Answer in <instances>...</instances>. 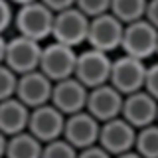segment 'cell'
<instances>
[{"instance_id": "obj_24", "label": "cell", "mask_w": 158, "mask_h": 158, "mask_svg": "<svg viewBox=\"0 0 158 158\" xmlns=\"http://www.w3.org/2000/svg\"><path fill=\"white\" fill-rule=\"evenodd\" d=\"M12 22H14V6L8 0H0V34L2 36L12 26Z\"/></svg>"}, {"instance_id": "obj_12", "label": "cell", "mask_w": 158, "mask_h": 158, "mask_svg": "<svg viewBox=\"0 0 158 158\" xmlns=\"http://www.w3.org/2000/svg\"><path fill=\"white\" fill-rule=\"evenodd\" d=\"M99 127H101V123L95 117H91L87 111H79L65 117L61 138L67 140L75 150H81L91 144H97Z\"/></svg>"}, {"instance_id": "obj_4", "label": "cell", "mask_w": 158, "mask_h": 158, "mask_svg": "<svg viewBox=\"0 0 158 158\" xmlns=\"http://www.w3.org/2000/svg\"><path fill=\"white\" fill-rule=\"evenodd\" d=\"M87 26H89V18L83 12H79L75 6H71V8H65L61 12L53 14L49 38L53 42H59L63 46L77 49L79 46L85 44Z\"/></svg>"}, {"instance_id": "obj_13", "label": "cell", "mask_w": 158, "mask_h": 158, "mask_svg": "<svg viewBox=\"0 0 158 158\" xmlns=\"http://www.w3.org/2000/svg\"><path fill=\"white\" fill-rule=\"evenodd\" d=\"M158 115V105L156 99L150 97L144 91H135L123 95V105H121V118H125L131 127L142 128L148 125H154Z\"/></svg>"}, {"instance_id": "obj_30", "label": "cell", "mask_w": 158, "mask_h": 158, "mask_svg": "<svg viewBox=\"0 0 158 158\" xmlns=\"http://www.w3.org/2000/svg\"><path fill=\"white\" fill-rule=\"evenodd\" d=\"M6 135H2L0 132V158H4V150H6Z\"/></svg>"}, {"instance_id": "obj_18", "label": "cell", "mask_w": 158, "mask_h": 158, "mask_svg": "<svg viewBox=\"0 0 158 158\" xmlns=\"http://www.w3.org/2000/svg\"><path fill=\"white\" fill-rule=\"evenodd\" d=\"M132 150L142 158H158V127L148 125L136 128Z\"/></svg>"}, {"instance_id": "obj_21", "label": "cell", "mask_w": 158, "mask_h": 158, "mask_svg": "<svg viewBox=\"0 0 158 158\" xmlns=\"http://www.w3.org/2000/svg\"><path fill=\"white\" fill-rule=\"evenodd\" d=\"M16 81H18L16 73L10 67H6L4 63H0V101L14 97V93H16Z\"/></svg>"}, {"instance_id": "obj_19", "label": "cell", "mask_w": 158, "mask_h": 158, "mask_svg": "<svg viewBox=\"0 0 158 158\" xmlns=\"http://www.w3.org/2000/svg\"><path fill=\"white\" fill-rule=\"evenodd\" d=\"M146 0H111L109 12L115 16L118 22L131 24L135 20H140L144 14Z\"/></svg>"}, {"instance_id": "obj_7", "label": "cell", "mask_w": 158, "mask_h": 158, "mask_svg": "<svg viewBox=\"0 0 158 158\" xmlns=\"http://www.w3.org/2000/svg\"><path fill=\"white\" fill-rule=\"evenodd\" d=\"M146 61L136 57L125 56L111 59V71H109V85L115 87L121 95H128L135 91H142V81L146 73Z\"/></svg>"}, {"instance_id": "obj_20", "label": "cell", "mask_w": 158, "mask_h": 158, "mask_svg": "<svg viewBox=\"0 0 158 158\" xmlns=\"http://www.w3.org/2000/svg\"><path fill=\"white\" fill-rule=\"evenodd\" d=\"M40 158H77V150L69 144L67 140H63V138L59 136L56 140L44 142Z\"/></svg>"}, {"instance_id": "obj_17", "label": "cell", "mask_w": 158, "mask_h": 158, "mask_svg": "<svg viewBox=\"0 0 158 158\" xmlns=\"http://www.w3.org/2000/svg\"><path fill=\"white\" fill-rule=\"evenodd\" d=\"M40 154H42V142L28 131L6 138L4 158H40Z\"/></svg>"}, {"instance_id": "obj_23", "label": "cell", "mask_w": 158, "mask_h": 158, "mask_svg": "<svg viewBox=\"0 0 158 158\" xmlns=\"http://www.w3.org/2000/svg\"><path fill=\"white\" fill-rule=\"evenodd\" d=\"M142 91L148 93L150 97H158V67L154 63L146 65V73H144V81H142Z\"/></svg>"}, {"instance_id": "obj_29", "label": "cell", "mask_w": 158, "mask_h": 158, "mask_svg": "<svg viewBox=\"0 0 158 158\" xmlns=\"http://www.w3.org/2000/svg\"><path fill=\"white\" fill-rule=\"evenodd\" d=\"M113 158H142V156H138L135 150H127V152H123V154H117V156H113Z\"/></svg>"}, {"instance_id": "obj_5", "label": "cell", "mask_w": 158, "mask_h": 158, "mask_svg": "<svg viewBox=\"0 0 158 158\" xmlns=\"http://www.w3.org/2000/svg\"><path fill=\"white\" fill-rule=\"evenodd\" d=\"M75 57H77V49L75 48L63 46V44L52 40L49 44L42 46L38 71H42L52 83L67 79V77H73Z\"/></svg>"}, {"instance_id": "obj_11", "label": "cell", "mask_w": 158, "mask_h": 158, "mask_svg": "<svg viewBox=\"0 0 158 158\" xmlns=\"http://www.w3.org/2000/svg\"><path fill=\"white\" fill-rule=\"evenodd\" d=\"M87 91L89 89L85 85H81L75 77L53 81L52 95H49V105H53L63 117L79 113V111H85Z\"/></svg>"}, {"instance_id": "obj_1", "label": "cell", "mask_w": 158, "mask_h": 158, "mask_svg": "<svg viewBox=\"0 0 158 158\" xmlns=\"http://www.w3.org/2000/svg\"><path fill=\"white\" fill-rule=\"evenodd\" d=\"M125 56L136 57L140 61H148L158 49V30L154 24L146 20H135L131 24H125L123 28L121 46Z\"/></svg>"}, {"instance_id": "obj_15", "label": "cell", "mask_w": 158, "mask_h": 158, "mask_svg": "<svg viewBox=\"0 0 158 158\" xmlns=\"http://www.w3.org/2000/svg\"><path fill=\"white\" fill-rule=\"evenodd\" d=\"M121 105H123V95L109 83H103V85L87 91L85 111L91 117H95L99 123L118 117L121 115Z\"/></svg>"}, {"instance_id": "obj_26", "label": "cell", "mask_w": 158, "mask_h": 158, "mask_svg": "<svg viewBox=\"0 0 158 158\" xmlns=\"http://www.w3.org/2000/svg\"><path fill=\"white\" fill-rule=\"evenodd\" d=\"M142 20L158 26V0H146L144 6V14H142Z\"/></svg>"}, {"instance_id": "obj_28", "label": "cell", "mask_w": 158, "mask_h": 158, "mask_svg": "<svg viewBox=\"0 0 158 158\" xmlns=\"http://www.w3.org/2000/svg\"><path fill=\"white\" fill-rule=\"evenodd\" d=\"M4 49H6V38L0 34V63H4Z\"/></svg>"}, {"instance_id": "obj_2", "label": "cell", "mask_w": 158, "mask_h": 158, "mask_svg": "<svg viewBox=\"0 0 158 158\" xmlns=\"http://www.w3.org/2000/svg\"><path fill=\"white\" fill-rule=\"evenodd\" d=\"M52 22L53 12L48 6H44L40 0H34L16 8L12 24L16 26V32L20 36H26L42 44L52 34Z\"/></svg>"}, {"instance_id": "obj_14", "label": "cell", "mask_w": 158, "mask_h": 158, "mask_svg": "<svg viewBox=\"0 0 158 158\" xmlns=\"http://www.w3.org/2000/svg\"><path fill=\"white\" fill-rule=\"evenodd\" d=\"M52 85H53V83L49 81L42 71L34 69V71H28V73L18 75L16 93H14V97H16L20 103H24L28 109L46 105V103H49Z\"/></svg>"}, {"instance_id": "obj_6", "label": "cell", "mask_w": 158, "mask_h": 158, "mask_svg": "<svg viewBox=\"0 0 158 158\" xmlns=\"http://www.w3.org/2000/svg\"><path fill=\"white\" fill-rule=\"evenodd\" d=\"M123 28H125V24L118 22L111 12L93 16V18H89L85 44L89 48L105 52L111 56V52L118 49V46H121Z\"/></svg>"}, {"instance_id": "obj_16", "label": "cell", "mask_w": 158, "mask_h": 158, "mask_svg": "<svg viewBox=\"0 0 158 158\" xmlns=\"http://www.w3.org/2000/svg\"><path fill=\"white\" fill-rule=\"evenodd\" d=\"M28 115L30 109L24 103H20L16 97L0 101V132L6 136H12L26 131Z\"/></svg>"}, {"instance_id": "obj_3", "label": "cell", "mask_w": 158, "mask_h": 158, "mask_svg": "<svg viewBox=\"0 0 158 158\" xmlns=\"http://www.w3.org/2000/svg\"><path fill=\"white\" fill-rule=\"evenodd\" d=\"M109 71H111V56L109 53L93 48H85L77 52L73 77L87 89L109 83Z\"/></svg>"}, {"instance_id": "obj_10", "label": "cell", "mask_w": 158, "mask_h": 158, "mask_svg": "<svg viewBox=\"0 0 158 158\" xmlns=\"http://www.w3.org/2000/svg\"><path fill=\"white\" fill-rule=\"evenodd\" d=\"M135 132H136V128L131 127L125 118H121V117L109 118V121L101 123V127H99L97 144L103 150H107L111 156L123 154L127 150H132Z\"/></svg>"}, {"instance_id": "obj_22", "label": "cell", "mask_w": 158, "mask_h": 158, "mask_svg": "<svg viewBox=\"0 0 158 158\" xmlns=\"http://www.w3.org/2000/svg\"><path fill=\"white\" fill-rule=\"evenodd\" d=\"M109 4H111V0H75L73 6L79 12H83L87 18H93V16L109 12Z\"/></svg>"}, {"instance_id": "obj_9", "label": "cell", "mask_w": 158, "mask_h": 158, "mask_svg": "<svg viewBox=\"0 0 158 158\" xmlns=\"http://www.w3.org/2000/svg\"><path fill=\"white\" fill-rule=\"evenodd\" d=\"M63 123H65V117H63L53 105L46 103V105L30 109L26 131L32 136H36L38 140L44 144V142L56 140V138L61 136Z\"/></svg>"}, {"instance_id": "obj_8", "label": "cell", "mask_w": 158, "mask_h": 158, "mask_svg": "<svg viewBox=\"0 0 158 158\" xmlns=\"http://www.w3.org/2000/svg\"><path fill=\"white\" fill-rule=\"evenodd\" d=\"M40 53H42V44L40 42L16 34L14 38L6 40L4 65L10 67L16 75H22V73L38 69Z\"/></svg>"}, {"instance_id": "obj_31", "label": "cell", "mask_w": 158, "mask_h": 158, "mask_svg": "<svg viewBox=\"0 0 158 158\" xmlns=\"http://www.w3.org/2000/svg\"><path fill=\"white\" fill-rule=\"evenodd\" d=\"M12 6H22V4H28V2H34V0H8Z\"/></svg>"}, {"instance_id": "obj_25", "label": "cell", "mask_w": 158, "mask_h": 158, "mask_svg": "<svg viewBox=\"0 0 158 158\" xmlns=\"http://www.w3.org/2000/svg\"><path fill=\"white\" fill-rule=\"evenodd\" d=\"M77 158H113L107 150H103L99 144H91L87 148L77 150Z\"/></svg>"}, {"instance_id": "obj_27", "label": "cell", "mask_w": 158, "mask_h": 158, "mask_svg": "<svg viewBox=\"0 0 158 158\" xmlns=\"http://www.w3.org/2000/svg\"><path fill=\"white\" fill-rule=\"evenodd\" d=\"M40 2H42L44 6H48L53 14H56V12L65 10V8H71L73 4H75V0H40Z\"/></svg>"}]
</instances>
